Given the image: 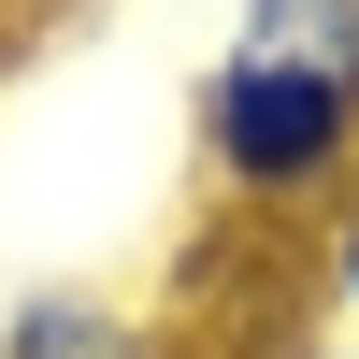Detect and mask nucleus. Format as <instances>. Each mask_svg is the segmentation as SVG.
Listing matches in <instances>:
<instances>
[{"label": "nucleus", "instance_id": "f257e3e1", "mask_svg": "<svg viewBox=\"0 0 359 359\" xmlns=\"http://www.w3.org/2000/svg\"><path fill=\"white\" fill-rule=\"evenodd\" d=\"M187 130H201L216 201H230V216H259V230L331 216V201L359 187V115L331 101V86H302V72H259V57H216V72H201Z\"/></svg>", "mask_w": 359, "mask_h": 359}, {"label": "nucleus", "instance_id": "39448f33", "mask_svg": "<svg viewBox=\"0 0 359 359\" xmlns=\"http://www.w3.org/2000/svg\"><path fill=\"white\" fill-rule=\"evenodd\" d=\"M43 15H101V0H15V29H43Z\"/></svg>", "mask_w": 359, "mask_h": 359}, {"label": "nucleus", "instance_id": "f03ea898", "mask_svg": "<svg viewBox=\"0 0 359 359\" xmlns=\"http://www.w3.org/2000/svg\"><path fill=\"white\" fill-rule=\"evenodd\" d=\"M0 359H172V345L115 287H15L0 302Z\"/></svg>", "mask_w": 359, "mask_h": 359}, {"label": "nucleus", "instance_id": "7ed1b4c3", "mask_svg": "<svg viewBox=\"0 0 359 359\" xmlns=\"http://www.w3.org/2000/svg\"><path fill=\"white\" fill-rule=\"evenodd\" d=\"M230 57L302 72V86H331L359 115V0H245V15H230Z\"/></svg>", "mask_w": 359, "mask_h": 359}, {"label": "nucleus", "instance_id": "423d86ee", "mask_svg": "<svg viewBox=\"0 0 359 359\" xmlns=\"http://www.w3.org/2000/svg\"><path fill=\"white\" fill-rule=\"evenodd\" d=\"M302 359H359V345H302Z\"/></svg>", "mask_w": 359, "mask_h": 359}, {"label": "nucleus", "instance_id": "0eeeda50", "mask_svg": "<svg viewBox=\"0 0 359 359\" xmlns=\"http://www.w3.org/2000/svg\"><path fill=\"white\" fill-rule=\"evenodd\" d=\"M0 29H15V0H0Z\"/></svg>", "mask_w": 359, "mask_h": 359}, {"label": "nucleus", "instance_id": "20e7f679", "mask_svg": "<svg viewBox=\"0 0 359 359\" xmlns=\"http://www.w3.org/2000/svg\"><path fill=\"white\" fill-rule=\"evenodd\" d=\"M316 302H331V316H359V187L316 216Z\"/></svg>", "mask_w": 359, "mask_h": 359}]
</instances>
